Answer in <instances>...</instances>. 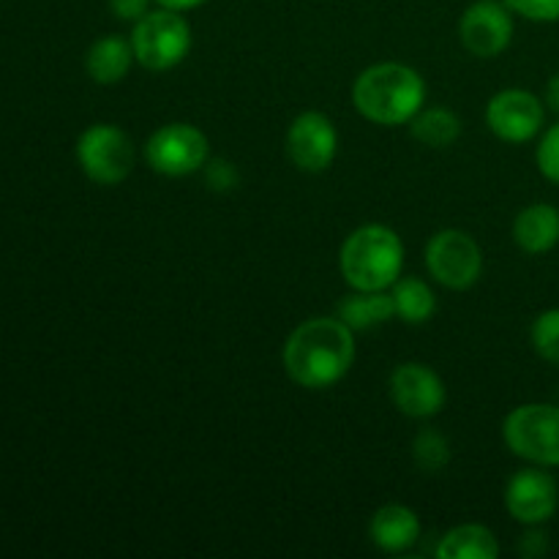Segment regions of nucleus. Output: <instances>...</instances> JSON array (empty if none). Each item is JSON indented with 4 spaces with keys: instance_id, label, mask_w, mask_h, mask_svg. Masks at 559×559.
I'll return each instance as SVG.
<instances>
[{
    "instance_id": "423d86ee",
    "label": "nucleus",
    "mask_w": 559,
    "mask_h": 559,
    "mask_svg": "<svg viewBox=\"0 0 559 559\" xmlns=\"http://www.w3.org/2000/svg\"><path fill=\"white\" fill-rule=\"evenodd\" d=\"M76 164L98 186H118L134 169V142L112 123H93L76 140Z\"/></svg>"
},
{
    "instance_id": "393cba45",
    "label": "nucleus",
    "mask_w": 559,
    "mask_h": 559,
    "mask_svg": "<svg viewBox=\"0 0 559 559\" xmlns=\"http://www.w3.org/2000/svg\"><path fill=\"white\" fill-rule=\"evenodd\" d=\"M109 9L118 20L140 22L151 11V0H109Z\"/></svg>"
},
{
    "instance_id": "b1692460",
    "label": "nucleus",
    "mask_w": 559,
    "mask_h": 559,
    "mask_svg": "<svg viewBox=\"0 0 559 559\" xmlns=\"http://www.w3.org/2000/svg\"><path fill=\"white\" fill-rule=\"evenodd\" d=\"M513 14L533 22H559V0H506Z\"/></svg>"
},
{
    "instance_id": "dca6fc26",
    "label": "nucleus",
    "mask_w": 559,
    "mask_h": 559,
    "mask_svg": "<svg viewBox=\"0 0 559 559\" xmlns=\"http://www.w3.org/2000/svg\"><path fill=\"white\" fill-rule=\"evenodd\" d=\"M134 60L131 38L112 33V36H102L91 44L85 55V69L96 85H118L120 80H126Z\"/></svg>"
},
{
    "instance_id": "a211bd4d",
    "label": "nucleus",
    "mask_w": 559,
    "mask_h": 559,
    "mask_svg": "<svg viewBox=\"0 0 559 559\" xmlns=\"http://www.w3.org/2000/svg\"><path fill=\"white\" fill-rule=\"evenodd\" d=\"M497 555H500V544L484 524H459L448 530L437 546L440 559H495Z\"/></svg>"
},
{
    "instance_id": "5701e85b",
    "label": "nucleus",
    "mask_w": 559,
    "mask_h": 559,
    "mask_svg": "<svg viewBox=\"0 0 559 559\" xmlns=\"http://www.w3.org/2000/svg\"><path fill=\"white\" fill-rule=\"evenodd\" d=\"M535 162L544 178H549L551 183H559V123L551 126L538 142V151H535Z\"/></svg>"
},
{
    "instance_id": "bb28decb",
    "label": "nucleus",
    "mask_w": 559,
    "mask_h": 559,
    "mask_svg": "<svg viewBox=\"0 0 559 559\" xmlns=\"http://www.w3.org/2000/svg\"><path fill=\"white\" fill-rule=\"evenodd\" d=\"M546 102H549V107L559 115V74L551 76L549 85H546Z\"/></svg>"
},
{
    "instance_id": "4468645a",
    "label": "nucleus",
    "mask_w": 559,
    "mask_h": 559,
    "mask_svg": "<svg viewBox=\"0 0 559 559\" xmlns=\"http://www.w3.org/2000/svg\"><path fill=\"white\" fill-rule=\"evenodd\" d=\"M369 538L377 549L388 551V555H399V551L413 549L420 538L418 513L407 506H399V502L382 506L380 511L371 516Z\"/></svg>"
},
{
    "instance_id": "9b49d317",
    "label": "nucleus",
    "mask_w": 559,
    "mask_h": 559,
    "mask_svg": "<svg viewBox=\"0 0 559 559\" xmlns=\"http://www.w3.org/2000/svg\"><path fill=\"white\" fill-rule=\"evenodd\" d=\"M388 391L399 413L407 418H435L448 402L442 377L424 364H399L388 382Z\"/></svg>"
},
{
    "instance_id": "ddd939ff",
    "label": "nucleus",
    "mask_w": 559,
    "mask_h": 559,
    "mask_svg": "<svg viewBox=\"0 0 559 559\" xmlns=\"http://www.w3.org/2000/svg\"><path fill=\"white\" fill-rule=\"evenodd\" d=\"M506 508L516 522L530 524V527L549 522L559 508L557 480L544 467H538V464L527 469H519L508 480Z\"/></svg>"
},
{
    "instance_id": "9d476101",
    "label": "nucleus",
    "mask_w": 559,
    "mask_h": 559,
    "mask_svg": "<svg viewBox=\"0 0 559 559\" xmlns=\"http://www.w3.org/2000/svg\"><path fill=\"white\" fill-rule=\"evenodd\" d=\"M459 36L475 58H497L513 41V11L500 0H475L462 14Z\"/></svg>"
},
{
    "instance_id": "20e7f679",
    "label": "nucleus",
    "mask_w": 559,
    "mask_h": 559,
    "mask_svg": "<svg viewBox=\"0 0 559 559\" xmlns=\"http://www.w3.org/2000/svg\"><path fill=\"white\" fill-rule=\"evenodd\" d=\"M129 38L136 63L151 71H169L180 66L189 58L191 44H194L186 16L180 11L162 9V5L134 22Z\"/></svg>"
},
{
    "instance_id": "2eb2a0df",
    "label": "nucleus",
    "mask_w": 559,
    "mask_h": 559,
    "mask_svg": "<svg viewBox=\"0 0 559 559\" xmlns=\"http://www.w3.org/2000/svg\"><path fill=\"white\" fill-rule=\"evenodd\" d=\"M513 240L527 254H546L559 243V207L535 202L513 218Z\"/></svg>"
},
{
    "instance_id": "6ab92c4d",
    "label": "nucleus",
    "mask_w": 559,
    "mask_h": 559,
    "mask_svg": "<svg viewBox=\"0 0 559 559\" xmlns=\"http://www.w3.org/2000/svg\"><path fill=\"white\" fill-rule=\"evenodd\" d=\"M393 309H396V317L407 325H424V322L431 320V314L437 311V298L435 289L424 282V278H399L391 287Z\"/></svg>"
},
{
    "instance_id": "a878e982",
    "label": "nucleus",
    "mask_w": 559,
    "mask_h": 559,
    "mask_svg": "<svg viewBox=\"0 0 559 559\" xmlns=\"http://www.w3.org/2000/svg\"><path fill=\"white\" fill-rule=\"evenodd\" d=\"M156 3L162 5V9H173V11H180V14H183V11L200 9V5H205L207 0H156Z\"/></svg>"
},
{
    "instance_id": "7ed1b4c3",
    "label": "nucleus",
    "mask_w": 559,
    "mask_h": 559,
    "mask_svg": "<svg viewBox=\"0 0 559 559\" xmlns=\"http://www.w3.org/2000/svg\"><path fill=\"white\" fill-rule=\"evenodd\" d=\"M338 271L353 289H391L404 271V243L385 224L353 229L338 251Z\"/></svg>"
},
{
    "instance_id": "f3484780",
    "label": "nucleus",
    "mask_w": 559,
    "mask_h": 559,
    "mask_svg": "<svg viewBox=\"0 0 559 559\" xmlns=\"http://www.w3.org/2000/svg\"><path fill=\"white\" fill-rule=\"evenodd\" d=\"M336 317L353 331H369L393 320L396 309L388 289H353V295H344L338 300Z\"/></svg>"
},
{
    "instance_id": "412c9836",
    "label": "nucleus",
    "mask_w": 559,
    "mask_h": 559,
    "mask_svg": "<svg viewBox=\"0 0 559 559\" xmlns=\"http://www.w3.org/2000/svg\"><path fill=\"white\" fill-rule=\"evenodd\" d=\"M413 459L426 473H440L451 462V445L445 437L435 429H424L413 440Z\"/></svg>"
},
{
    "instance_id": "4be33fe9",
    "label": "nucleus",
    "mask_w": 559,
    "mask_h": 559,
    "mask_svg": "<svg viewBox=\"0 0 559 559\" xmlns=\"http://www.w3.org/2000/svg\"><path fill=\"white\" fill-rule=\"evenodd\" d=\"M533 347L535 353L551 366H559V309H549L533 322Z\"/></svg>"
},
{
    "instance_id": "f8f14e48",
    "label": "nucleus",
    "mask_w": 559,
    "mask_h": 559,
    "mask_svg": "<svg viewBox=\"0 0 559 559\" xmlns=\"http://www.w3.org/2000/svg\"><path fill=\"white\" fill-rule=\"evenodd\" d=\"M287 153L300 173H325L338 153V131L328 115L309 109L287 131Z\"/></svg>"
},
{
    "instance_id": "0eeeda50",
    "label": "nucleus",
    "mask_w": 559,
    "mask_h": 559,
    "mask_svg": "<svg viewBox=\"0 0 559 559\" xmlns=\"http://www.w3.org/2000/svg\"><path fill=\"white\" fill-rule=\"evenodd\" d=\"M211 156V142L197 126L167 123L145 142V162L164 178H186L200 173Z\"/></svg>"
},
{
    "instance_id": "6e6552de",
    "label": "nucleus",
    "mask_w": 559,
    "mask_h": 559,
    "mask_svg": "<svg viewBox=\"0 0 559 559\" xmlns=\"http://www.w3.org/2000/svg\"><path fill=\"white\" fill-rule=\"evenodd\" d=\"M426 271L448 289H469L484 273V251L464 229H440L426 243Z\"/></svg>"
},
{
    "instance_id": "39448f33",
    "label": "nucleus",
    "mask_w": 559,
    "mask_h": 559,
    "mask_svg": "<svg viewBox=\"0 0 559 559\" xmlns=\"http://www.w3.org/2000/svg\"><path fill=\"white\" fill-rule=\"evenodd\" d=\"M502 440L513 456L538 467H559V407L522 404L508 413Z\"/></svg>"
},
{
    "instance_id": "aec40b11",
    "label": "nucleus",
    "mask_w": 559,
    "mask_h": 559,
    "mask_svg": "<svg viewBox=\"0 0 559 559\" xmlns=\"http://www.w3.org/2000/svg\"><path fill=\"white\" fill-rule=\"evenodd\" d=\"M409 134L426 147H451L462 136V120L445 107H424L409 120Z\"/></svg>"
},
{
    "instance_id": "f257e3e1",
    "label": "nucleus",
    "mask_w": 559,
    "mask_h": 559,
    "mask_svg": "<svg viewBox=\"0 0 559 559\" xmlns=\"http://www.w3.org/2000/svg\"><path fill=\"white\" fill-rule=\"evenodd\" d=\"M353 328L338 317H311L284 342V369L289 380L309 391H325L342 382L355 364Z\"/></svg>"
},
{
    "instance_id": "1a4fd4ad",
    "label": "nucleus",
    "mask_w": 559,
    "mask_h": 559,
    "mask_svg": "<svg viewBox=\"0 0 559 559\" xmlns=\"http://www.w3.org/2000/svg\"><path fill=\"white\" fill-rule=\"evenodd\" d=\"M486 123H489L491 134L500 136L502 142L522 145L544 131V102L522 87H508V91L491 96L489 107H486Z\"/></svg>"
},
{
    "instance_id": "f03ea898",
    "label": "nucleus",
    "mask_w": 559,
    "mask_h": 559,
    "mask_svg": "<svg viewBox=\"0 0 559 559\" xmlns=\"http://www.w3.org/2000/svg\"><path fill=\"white\" fill-rule=\"evenodd\" d=\"M355 109L377 126H404L424 109L426 80L413 66L374 63L353 85Z\"/></svg>"
}]
</instances>
